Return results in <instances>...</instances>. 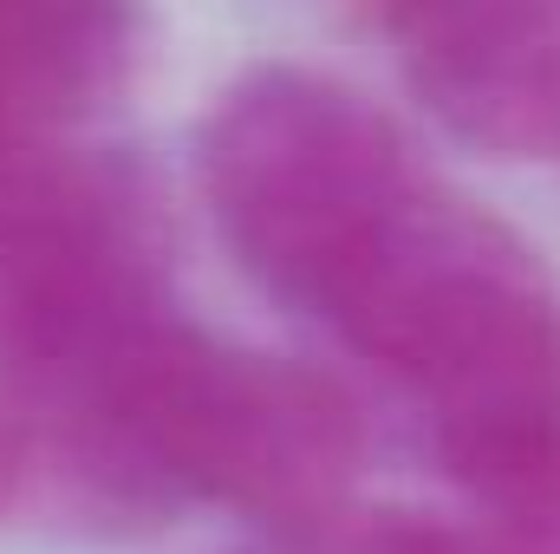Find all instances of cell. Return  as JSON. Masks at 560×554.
<instances>
[{"label": "cell", "mask_w": 560, "mask_h": 554, "mask_svg": "<svg viewBox=\"0 0 560 554\" xmlns=\"http://www.w3.org/2000/svg\"><path fill=\"white\" fill-rule=\"evenodd\" d=\"M202 196L222 242L275 300L319 326L411 229L430 183L359 92L268 66L222 92L202 125Z\"/></svg>", "instance_id": "cell-1"}, {"label": "cell", "mask_w": 560, "mask_h": 554, "mask_svg": "<svg viewBox=\"0 0 560 554\" xmlns=\"http://www.w3.org/2000/svg\"><path fill=\"white\" fill-rule=\"evenodd\" d=\"M450 483L515 554H560V326L528 333L418 399Z\"/></svg>", "instance_id": "cell-2"}, {"label": "cell", "mask_w": 560, "mask_h": 554, "mask_svg": "<svg viewBox=\"0 0 560 554\" xmlns=\"http://www.w3.org/2000/svg\"><path fill=\"white\" fill-rule=\"evenodd\" d=\"M138 59V0H0V131L98 112Z\"/></svg>", "instance_id": "cell-3"}, {"label": "cell", "mask_w": 560, "mask_h": 554, "mask_svg": "<svg viewBox=\"0 0 560 554\" xmlns=\"http://www.w3.org/2000/svg\"><path fill=\"white\" fill-rule=\"evenodd\" d=\"M555 0H392L398 33L418 46L430 92L450 99L482 131H502L528 99H541L535 33Z\"/></svg>", "instance_id": "cell-4"}, {"label": "cell", "mask_w": 560, "mask_h": 554, "mask_svg": "<svg viewBox=\"0 0 560 554\" xmlns=\"http://www.w3.org/2000/svg\"><path fill=\"white\" fill-rule=\"evenodd\" d=\"M352 554H515L509 542H482L469 529H450V522H430V516H385L359 535Z\"/></svg>", "instance_id": "cell-5"}, {"label": "cell", "mask_w": 560, "mask_h": 554, "mask_svg": "<svg viewBox=\"0 0 560 554\" xmlns=\"http://www.w3.org/2000/svg\"><path fill=\"white\" fill-rule=\"evenodd\" d=\"M13 470H20V450H13V437L0 430V503H7V489H13Z\"/></svg>", "instance_id": "cell-6"}]
</instances>
